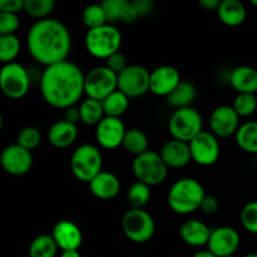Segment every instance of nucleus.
Segmentation results:
<instances>
[{
	"mask_svg": "<svg viewBox=\"0 0 257 257\" xmlns=\"http://www.w3.org/2000/svg\"><path fill=\"white\" fill-rule=\"evenodd\" d=\"M150 198L151 187L146 183L137 181L128 188L127 200L132 208H143L148 203Z\"/></svg>",
	"mask_w": 257,
	"mask_h": 257,
	"instance_id": "obj_32",
	"label": "nucleus"
},
{
	"mask_svg": "<svg viewBox=\"0 0 257 257\" xmlns=\"http://www.w3.org/2000/svg\"><path fill=\"white\" fill-rule=\"evenodd\" d=\"M226 257H235V256H226Z\"/></svg>",
	"mask_w": 257,
	"mask_h": 257,
	"instance_id": "obj_52",
	"label": "nucleus"
},
{
	"mask_svg": "<svg viewBox=\"0 0 257 257\" xmlns=\"http://www.w3.org/2000/svg\"><path fill=\"white\" fill-rule=\"evenodd\" d=\"M55 8L54 0H24V12L39 20L47 19Z\"/></svg>",
	"mask_w": 257,
	"mask_h": 257,
	"instance_id": "obj_33",
	"label": "nucleus"
},
{
	"mask_svg": "<svg viewBox=\"0 0 257 257\" xmlns=\"http://www.w3.org/2000/svg\"><path fill=\"white\" fill-rule=\"evenodd\" d=\"M79 112L80 120L84 124L95 125V127L105 117L102 102L97 99H92V98H87V99L80 103Z\"/></svg>",
	"mask_w": 257,
	"mask_h": 257,
	"instance_id": "obj_27",
	"label": "nucleus"
},
{
	"mask_svg": "<svg viewBox=\"0 0 257 257\" xmlns=\"http://www.w3.org/2000/svg\"><path fill=\"white\" fill-rule=\"evenodd\" d=\"M122 146L128 153L133 155L135 157L150 151L148 150L147 136H146V133L143 131L138 130V128L127 130Z\"/></svg>",
	"mask_w": 257,
	"mask_h": 257,
	"instance_id": "obj_28",
	"label": "nucleus"
},
{
	"mask_svg": "<svg viewBox=\"0 0 257 257\" xmlns=\"http://www.w3.org/2000/svg\"><path fill=\"white\" fill-rule=\"evenodd\" d=\"M20 25L18 14L0 12V35L15 34Z\"/></svg>",
	"mask_w": 257,
	"mask_h": 257,
	"instance_id": "obj_39",
	"label": "nucleus"
},
{
	"mask_svg": "<svg viewBox=\"0 0 257 257\" xmlns=\"http://www.w3.org/2000/svg\"><path fill=\"white\" fill-rule=\"evenodd\" d=\"M27 48L38 63L49 67L67 60L72 49V37L60 20L47 18L37 20L29 28Z\"/></svg>",
	"mask_w": 257,
	"mask_h": 257,
	"instance_id": "obj_2",
	"label": "nucleus"
},
{
	"mask_svg": "<svg viewBox=\"0 0 257 257\" xmlns=\"http://www.w3.org/2000/svg\"><path fill=\"white\" fill-rule=\"evenodd\" d=\"M151 72L138 64L128 65L118 74V89L130 98H137L150 90Z\"/></svg>",
	"mask_w": 257,
	"mask_h": 257,
	"instance_id": "obj_11",
	"label": "nucleus"
},
{
	"mask_svg": "<svg viewBox=\"0 0 257 257\" xmlns=\"http://www.w3.org/2000/svg\"><path fill=\"white\" fill-rule=\"evenodd\" d=\"M84 78L83 70L67 59L45 67L40 77V92L49 105L67 109L84 94Z\"/></svg>",
	"mask_w": 257,
	"mask_h": 257,
	"instance_id": "obj_1",
	"label": "nucleus"
},
{
	"mask_svg": "<svg viewBox=\"0 0 257 257\" xmlns=\"http://www.w3.org/2000/svg\"><path fill=\"white\" fill-rule=\"evenodd\" d=\"M192 161L201 166H211L220 157V142L212 132L202 131L190 143Z\"/></svg>",
	"mask_w": 257,
	"mask_h": 257,
	"instance_id": "obj_12",
	"label": "nucleus"
},
{
	"mask_svg": "<svg viewBox=\"0 0 257 257\" xmlns=\"http://www.w3.org/2000/svg\"><path fill=\"white\" fill-rule=\"evenodd\" d=\"M88 53L95 58L107 59L114 53L119 52L122 45V34L112 24H104L102 27L88 29L84 39Z\"/></svg>",
	"mask_w": 257,
	"mask_h": 257,
	"instance_id": "obj_4",
	"label": "nucleus"
},
{
	"mask_svg": "<svg viewBox=\"0 0 257 257\" xmlns=\"http://www.w3.org/2000/svg\"><path fill=\"white\" fill-rule=\"evenodd\" d=\"M105 67L109 68V69L112 70V72H114L115 74H119L120 72H123V70L128 67L127 59H125L123 53L117 52L105 59Z\"/></svg>",
	"mask_w": 257,
	"mask_h": 257,
	"instance_id": "obj_40",
	"label": "nucleus"
},
{
	"mask_svg": "<svg viewBox=\"0 0 257 257\" xmlns=\"http://www.w3.org/2000/svg\"><path fill=\"white\" fill-rule=\"evenodd\" d=\"M52 236L58 247L63 251L78 250L82 246L83 233L73 221L60 220L54 225Z\"/></svg>",
	"mask_w": 257,
	"mask_h": 257,
	"instance_id": "obj_18",
	"label": "nucleus"
},
{
	"mask_svg": "<svg viewBox=\"0 0 257 257\" xmlns=\"http://www.w3.org/2000/svg\"><path fill=\"white\" fill-rule=\"evenodd\" d=\"M236 143L247 153H257V120L242 123L235 135Z\"/></svg>",
	"mask_w": 257,
	"mask_h": 257,
	"instance_id": "obj_26",
	"label": "nucleus"
},
{
	"mask_svg": "<svg viewBox=\"0 0 257 257\" xmlns=\"http://www.w3.org/2000/svg\"><path fill=\"white\" fill-rule=\"evenodd\" d=\"M60 257H82L80 252L78 250H70V251H63Z\"/></svg>",
	"mask_w": 257,
	"mask_h": 257,
	"instance_id": "obj_47",
	"label": "nucleus"
},
{
	"mask_svg": "<svg viewBox=\"0 0 257 257\" xmlns=\"http://www.w3.org/2000/svg\"><path fill=\"white\" fill-rule=\"evenodd\" d=\"M240 218L246 231L257 235V201H251L243 206Z\"/></svg>",
	"mask_w": 257,
	"mask_h": 257,
	"instance_id": "obj_37",
	"label": "nucleus"
},
{
	"mask_svg": "<svg viewBox=\"0 0 257 257\" xmlns=\"http://www.w3.org/2000/svg\"><path fill=\"white\" fill-rule=\"evenodd\" d=\"M196 95H197V90L195 85L191 82L182 80L166 99L171 107L180 109V108L191 107L192 102L196 99Z\"/></svg>",
	"mask_w": 257,
	"mask_h": 257,
	"instance_id": "obj_25",
	"label": "nucleus"
},
{
	"mask_svg": "<svg viewBox=\"0 0 257 257\" xmlns=\"http://www.w3.org/2000/svg\"><path fill=\"white\" fill-rule=\"evenodd\" d=\"M243 257H257V253H248V255H245Z\"/></svg>",
	"mask_w": 257,
	"mask_h": 257,
	"instance_id": "obj_49",
	"label": "nucleus"
},
{
	"mask_svg": "<svg viewBox=\"0 0 257 257\" xmlns=\"http://www.w3.org/2000/svg\"><path fill=\"white\" fill-rule=\"evenodd\" d=\"M232 107L237 112L240 117H248L253 114L257 109V97L256 94L250 93H238L233 100Z\"/></svg>",
	"mask_w": 257,
	"mask_h": 257,
	"instance_id": "obj_35",
	"label": "nucleus"
},
{
	"mask_svg": "<svg viewBox=\"0 0 257 257\" xmlns=\"http://www.w3.org/2000/svg\"><path fill=\"white\" fill-rule=\"evenodd\" d=\"M198 4L207 10H217L218 7H220L221 2L220 0H200Z\"/></svg>",
	"mask_w": 257,
	"mask_h": 257,
	"instance_id": "obj_46",
	"label": "nucleus"
},
{
	"mask_svg": "<svg viewBox=\"0 0 257 257\" xmlns=\"http://www.w3.org/2000/svg\"><path fill=\"white\" fill-rule=\"evenodd\" d=\"M192 257H216L213 253H211L210 251L206 250V251H200V252L195 253Z\"/></svg>",
	"mask_w": 257,
	"mask_h": 257,
	"instance_id": "obj_48",
	"label": "nucleus"
},
{
	"mask_svg": "<svg viewBox=\"0 0 257 257\" xmlns=\"http://www.w3.org/2000/svg\"><path fill=\"white\" fill-rule=\"evenodd\" d=\"M240 115L232 105L222 104L212 110L210 115L211 132L216 137H230L240 128Z\"/></svg>",
	"mask_w": 257,
	"mask_h": 257,
	"instance_id": "obj_15",
	"label": "nucleus"
},
{
	"mask_svg": "<svg viewBox=\"0 0 257 257\" xmlns=\"http://www.w3.org/2000/svg\"><path fill=\"white\" fill-rule=\"evenodd\" d=\"M64 119L68 120V122L73 123V124H77L78 120H80V112H79V108L77 107H69L65 109L64 113Z\"/></svg>",
	"mask_w": 257,
	"mask_h": 257,
	"instance_id": "obj_45",
	"label": "nucleus"
},
{
	"mask_svg": "<svg viewBox=\"0 0 257 257\" xmlns=\"http://www.w3.org/2000/svg\"><path fill=\"white\" fill-rule=\"evenodd\" d=\"M0 88L12 99L24 97L30 88V75L27 68L17 62L3 64L0 70Z\"/></svg>",
	"mask_w": 257,
	"mask_h": 257,
	"instance_id": "obj_10",
	"label": "nucleus"
},
{
	"mask_svg": "<svg viewBox=\"0 0 257 257\" xmlns=\"http://www.w3.org/2000/svg\"><path fill=\"white\" fill-rule=\"evenodd\" d=\"M167 167L181 168L185 167L192 160L190 145L178 140H171L162 146L160 152Z\"/></svg>",
	"mask_w": 257,
	"mask_h": 257,
	"instance_id": "obj_19",
	"label": "nucleus"
},
{
	"mask_svg": "<svg viewBox=\"0 0 257 257\" xmlns=\"http://www.w3.org/2000/svg\"><path fill=\"white\" fill-rule=\"evenodd\" d=\"M132 3L136 9H137L140 17H146V15L151 14L155 9V3L152 0H135Z\"/></svg>",
	"mask_w": 257,
	"mask_h": 257,
	"instance_id": "obj_43",
	"label": "nucleus"
},
{
	"mask_svg": "<svg viewBox=\"0 0 257 257\" xmlns=\"http://www.w3.org/2000/svg\"><path fill=\"white\" fill-rule=\"evenodd\" d=\"M78 137L77 124L65 119L57 120L48 131V141L57 148H67L75 142Z\"/></svg>",
	"mask_w": 257,
	"mask_h": 257,
	"instance_id": "obj_22",
	"label": "nucleus"
},
{
	"mask_svg": "<svg viewBox=\"0 0 257 257\" xmlns=\"http://www.w3.org/2000/svg\"><path fill=\"white\" fill-rule=\"evenodd\" d=\"M19 52L20 40L17 35H0V60L3 64L14 62Z\"/></svg>",
	"mask_w": 257,
	"mask_h": 257,
	"instance_id": "obj_31",
	"label": "nucleus"
},
{
	"mask_svg": "<svg viewBox=\"0 0 257 257\" xmlns=\"http://www.w3.org/2000/svg\"><path fill=\"white\" fill-rule=\"evenodd\" d=\"M58 245L55 243L52 235L43 233L37 236L32 241L29 246V256L30 257H55L57 255Z\"/></svg>",
	"mask_w": 257,
	"mask_h": 257,
	"instance_id": "obj_30",
	"label": "nucleus"
},
{
	"mask_svg": "<svg viewBox=\"0 0 257 257\" xmlns=\"http://www.w3.org/2000/svg\"><path fill=\"white\" fill-rule=\"evenodd\" d=\"M90 192L100 200L114 198L120 191V181L114 173L102 171L89 182Z\"/></svg>",
	"mask_w": 257,
	"mask_h": 257,
	"instance_id": "obj_20",
	"label": "nucleus"
},
{
	"mask_svg": "<svg viewBox=\"0 0 257 257\" xmlns=\"http://www.w3.org/2000/svg\"><path fill=\"white\" fill-rule=\"evenodd\" d=\"M103 157L99 148L94 145L79 146L70 158V168L75 178L89 183L98 173L102 172Z\"/></svg>",
	"mask_w": 257,
	"mask_h": 257,
	"instance_id": "obj_5",
	"label": "nucleus"
},
{
	"mask_svg": "<svg viewBox=\"0 0 257 257\" xmlns=\"http://www.w3.org/2000/svg\"><path fill=\"white\" fill-rule=\"evenodd\" d=\"M132 168L136 178L150 187L161 185L167 177V165L156 151L150 150L135 157Z\"/></svg>",
	"mask_w": 257,
	"mask_h": 257,
	"instance_id": "obj_6",
	"label": "nucleus"
},
{
	"mask_svg": "<svg viewBox=\"0 0 257 257\" xmlns=\"http://www.w3.org/2000/svg\"><path fill=\"white\" fill-rule=\"evenodd\" d=\"M24 10V0H0V12L18 14Z\"/></svg>",
	"mask_w": 257,
	"mask_h": 257,
	"instance_id": "obj_41",
	"label": "nucleus"
},
{
	"mask_svg": "<svg viewBox=\"0 0 257 257\" xmlns=\"http://www.w3.org/2000/svg\"><path fill=\"white\" fill-rule=\"evenodd\" d=\"M240 233L230 226L213 228L207 243V250L216 257L233 256L240 246Z\"/></svg>",
	"mask_w": 257,
	"mask_h": 257,
	"instance_id": "obj_14",
	"label": "nucleus"
},
{
	"mask_svg": "<svg viewBox=\"0 0 257 257\" xmlns=\"http://www.w3.org/2000/svg\"><path fill=\"white\" fill-rule=\"evenodd\" d=\"M0 163L4 171L13 176H23L32 170L33 155L18 143L7 146L0 156Z\"/></svg>",
	"mask_w": 257,
	"mask_h": 257,
	"instance_id": "obj_13",
	"label": "nucleus"
},
{
	"mask_svg": "<svg viewBox=\"0 0 257 257\" xmlns=\"http://www.w3.org/2000/svg\"><path fill=\"white\" fill-rule=\"evenodd\" d=\"M205 196V188L197 180L185 177L173 183L168 192L167 201L176 213L190 215L196 210H200Z\"/></svg>",
	"mask_w": 257,
	"mask_h": 257,
	"instance_id": "obj_3",
	"label": "nucleus"
},
{
	"mask_svg": "<svg viewBox=\"0 0 257 257\" xmlns=\"http://www.w3.org/2000/svg\"><path fill=\"white\" fill-rule=\"evenodd\" d=\"M128 3H130L128 0H104L103 3H100L104 9L108 22L122 20V15Z\"/></svg>",
	"mask_w": 257,
	"mask_h": 257,
	"instance_id": "obj_38",
	"label": "nucleus"
},
{
	"mask_svg": "<svg viewBox=\"0 0 257 257\" xmlns=\"http://www.w3.org/2000/svg\"><path fill=\"white\" fill-rule=\"evenodd\" d=\"M138 18H140V15H138L137 9L135 8L133 3L130 2L127 7H125L124 13H123L122 15V22L127 23V24H131V23H135Z\"/></svg>",
	"mask_w": 257,
	"mask_h": 257,
	"instance_id": "obj_44",
	"label": "nucleus"
},
{
	"mask_svg": "<svg viewBox=\"0 0 257 257\" xmlns=\"http://www.w3.org/2000/svg\"><path fill=\"white\" fill-rule=\"evenodd\" d=\"M218 201L215 196L206 195L205 198H203L202 203H201L200 210L202 211L205 215H213V213L217 212L218 210Z\"/></svg>",
	"mask_w": 257,
	"mask_h": 257,
	"instance_id": "obj_42",
	"label": "nucleus"
},
{
	"mask_svg": "<svg viewBox=\"0 0 257 257\" xmlns=\"http://www.w3.org/2000/svg\"><path fill=\"white\" fill-rule=\"evenodd\" d=\"M181 80V74L172 65H161L151 72L150 90L156 95L167 98Z\"/></svg>",
	"mask_w": 257,
	"mask_h": 257,
	"instance_id": "obj_17",
	"label": "nucleus"
},
{
	"mask_svg": "<svg viewBox=\"0 0 257 257\" xmlns=\"http://www.w3.org/2000/svg\"><path fill=\"white\" fill-rule=\"evenodd\" d=\"M118 89V74L105 65L93 68L85 74L84 93L88 98L104 100L105 98Z\"/></svg>",
	"mask_w": 257,
	"mask_h": 257,
	"instance_id": "obj_9",
	"label": "nucleus"
},
{
	"mask_svg": "<svg viewBox=\"0 0 257 257\" xmlns=\"http://www.w3.org/2000/svg\"><path fill=\"white\" fill-rule=\"evenodd\" d=\"M125 132L127 130L120 118L105 115L95 127V140L103 148L114 150L123 145Z\"/></svg>",
	"mask_w": 257,
	"mask_h": 257,
	"instance_id": "obj_16",
	"label": "nucleus"
},
{
	"mask_svg": "<svg viewBox=\"0 0 257 257\" xmlns=\"http://www.w3.org/2000/svg\"><path fill=\"white\" fill-rule=\"evenodd\" d=\"M230 83L237 93H257V69L250 65L236 67L230 74Z\"/></svg>",
	"mask_w": 257,
	"mask_h": 257,
	"instance_id": "obj_23",
	"label": "nucleus"
},
{
	"mask_svg": "<svg viewBox=\"0 0 257 257\" xmlns=\"http://www.w3.org/2000/svg\"><path fill=\"white\" fill-rule=\"evenodd\" d=\"M203 119L201 113L192 107L180 108L172 113L168 122V130L173 140L190 143L202 132Z\"/></svg>",
	"mask_w": 257,
	"mask_h": 257,
	"instance_id": "obj_7",
	"label": "nucleus"
},
{
	"mask_svg": "<svg viewBox=\"0 0 257 257\" xmlns=\"http://www.w3.org/2000/svg\"><path fill=\"white\" fill-rule=\"evenodd\" d=\"M122 230L128 240L145 243L155 235L156 223L151 213L143 208H131L123 215Z\"/></svg>",
	"mask_w": 257,
	"mask_h": 257,
	"instance_id": "obj_8",
	"label": "nucleus"
},
{
	"mask_svg": "<svg viewBox=\"0 0 257 257\" xmlns=\"http://www.w3.org/2000/svg\"><path fill=\"white\" fill-rule=\"evenodd\" d=\"M211 230L206 223L198 220H187L181 225L180 236L187 245L193 247L207 246L211 237Z\"/></svg>",
	"mask_w": 257,
	"mask_h": 257,
	"instance_id": "obj_21",
	"label": "nucleus"
},
{
	"mask_svg": "<svg viewBox=\"0 0 257 257\" xmlns=\"http://www.w3.org/2000/svg\"><path fill=\"white\" fill-rule=\"evenodd\" d=\"M82 19L88 29L102 27L108 22L102 4H90L85 7V9L83 10Z\"/></svg>",
	"mask_w": 257,
	"mask_h": 257,
	"instance_id": "obj_34",
	"label": "nucleus"
},
{
	"mask_svg": "<svg viewBox=\"0 0 257 257\" xmlns=\"http://www.w3.org/2000/svg\"><path fill=\"white\" fill-rule=\"evenodd\" d=\"M104 114L107 117L120 118L125 113V110L130 107V97L124 93L117 89L112 94L108 95L104 100H102Z\"/></svg>",
	"mask_w": 257,
	"mask_h": 257,
	"instance_id": "obj_29",
	"label": "nucleus"
},
{
	"mask_svg": "<svg viewBox=\"0 0 257 257\" xmlns=\"http://www.w3.org/2000/svg\"><path fill=\"white\" fill-rule=\"evenodd\" d=\"M42 135L35 127H25L19 132L17 137V143L28 151H32L40 145Z\"/></svg>",
	"mask_w": 257,
	"mask_h": 257,
	"instance_id": "obj_36",
	"label": "nucleus"
},
{
	"mask_svg": "<svg viewBox=\"0 0 257 257\" xmlns=\"http://www.w3.org/2000/svg\"><path fill=\"white\" fill-rule=\"evenodd\" d=\"M251 4L255 5V7L257 8V0H251Z\"/></svg>",
	"mask_w": 257,
	"mask_h": 257,
	"instance_id": "obj_50",
	"label": "nucleus"
},
{
	"mask_svg": "<svg viewBox=\"0 0 257 257\" xmlns=\"http://www.w3.org/2000/svg\"><path fill=\"white\" fill-rule=\"evenodd\" d=\"M218 19L228 27H238L246 19V7L240 0H222L216 10Z\"/></svg>",
	"mask_w": 257,
	"mask_h": 257,
	"instance_id": "obj_24",
	"label": "nucleus"
},
{
	"mask_svg": "<svg viewBox=\"0 0 257 257\" xmlns=\"http://www.w3.org/2000/svg\"><path fill=\"white\" fill-rule=\"evenodd\" d=\"M23 257H30V256H29V255H28V256H23Z\"/></svg>",
	"mask_w": 257,
	"mask_h": 257,
	"instance_id": "obj_51",
	"label": "nucleus"
}]
</instances>
